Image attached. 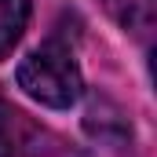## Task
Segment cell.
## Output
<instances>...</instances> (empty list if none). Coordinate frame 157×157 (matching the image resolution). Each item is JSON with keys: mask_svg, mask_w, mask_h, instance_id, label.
Listing matches in <instances>:
<instances>
[{"mask_svg": "<svg viewBox=\"0 0 157 157\" xmlns=\"http://www.w3.org/2000/svg\"><path fill=\"white\" fill-rule=\"evenodd\" d=\"M15 80L29 99H37L40 106H51V110H70L80 99V91H84L77 59L59 40H48V44L33 48L18 62Z\"/></svg>", "mask_w": 157, "mask_h": 157, "instance_id": "1", "label": "cell"}, {"mask_svg": "<svg viewBox=\"0 0 157 157\" xmlns=\"http://www.w3.org/2000/svg\"><path fill=\"white\" fill-rule=\"evenodd\" d=\"M102 7L113 15L121 29L135 33V37H146L154 29V18H157V0H102Z\"/></svg>", "mask_w": 157, "mask_h": 157, "instance_id": "2", "label": "cell"}, {"mask_svg": "<svg viewBox=\"0 0 157 157\" xmlns=\"http://www.w3.org/2000/svg\"><path fill=\"white\" fill-rule=\"evenodd\" d=\"M26 26H29V0H0V59L11 55Z\"/></svg>", "mask_w": 157, "mask_h": 157, "instance_id": "3", "label": "cell"}, {"mask_svg": "<svg viewBox=\"0 0 157 157\" xmlns=\"http://www.w3.org/2000/svg\"><path fill=\"white\" fill-rule=\"evenodd\" d=\"M26 128V117L0 99V157H18V146H22V132Z\"/></svg>", "mask_w": 157, "mask_h": 157, "instance_id": "4", "label": "cell"}]
</instances>
